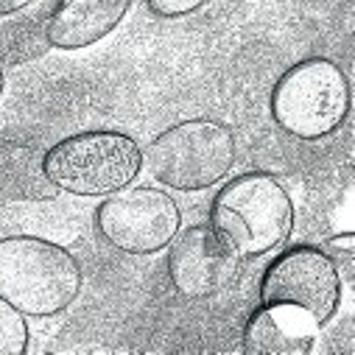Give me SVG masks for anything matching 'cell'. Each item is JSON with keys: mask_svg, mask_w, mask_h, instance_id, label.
<instances>
[{"mask_svg": "<svg viewBox=\"0 0 355 355\" xmlns=\"http://www.w3.org/2000/svg\"><path fill=\"white\" fill-rule=\"evenodd\" d=\"M81 291V266L59 243L37 235L0 238V297L23 316H56Z\"/></svg>", "mask_w": 355, "mask_h": 355, "instance_id": "7a4b0ae2", "label": "cell"}, {"mask_svg": "<svg viewBox=\"0 0 355 355\" xmlns=\"http://www.w3.org/2000/svg\"><path fill=\"white\" fill-rule=\"evenodd\" d=\"M132 0H73L51 12L45 40L62 51H78L110 37L126 17Z\"/></svg>", "mask_w": 355, "mask_h": 355, "instance_id": "30bf717a", "label": "cell"}, {"mask_svg": "<svg viewBox=\"0 0 355 355\" xmlns=\"http://www.w3.org/2000/svg\"><path fill=\"white\" fill-rule=\"evenodd\" d=\"M96 227L110 246L126 254H154L180 232L182 210L168 191L126 185L98 205Z\"/></svg>", "mask_w": 355, "mask_h": 355, "instance_id": "8992f818", "label": "cell"}, {"mask_svg": "<svg viewBox=\"0 0 355 355\" xmlns=\"http://www.w3.org/2000/svg\"><path fill=\"white\" fill-rule=\"evenodd\" d=\"M319 324L288 305H263L243 327V349L252 355H308Z\"/></svg>", "mask_w": 355, "mask_h": 355, "instance_id": "9c48e42d", "label": "cell"}, {"mask_svg": "<svg viewBox=\"0 0 355 355\" xmlns=\"http://www.w3.org/2000/svg\"><path fill=\"white\" fill-rule=\"evenodd\" d=\"M42 171L56 191L87 199L110 196L140 176L143 148L123 132H78L42 154Z\"/></svg>", "mask_w": 355, "mask_h": 355, "instance_id": "3957f363", "label": "cell"}, {"mask_svg": "<svg viewBox=\"0 0 355 355\" xmlns=\"http://www.w3.org/2000/svg\"><path fill=\"white\" fill-rule=\"evenodd\" d=\"M56 193L37 148L0 140V202H48Z\"/></svg>", "mask_w": 355, "mask_h": 355, "instance_id": "8fae6325", "label": "cell"}, {"mask_svg": "<svg viewBox=\"0 0 355 355\" xmlns=\"http://www.w3.org/2000/svg\"><path fill=\"white\" fill-rule=\"evenodd\" d=\"M168 249V277L176 294L188 300H210L232 286L238 275V254L207 224L180 227Z\"/></svg>", "mask_w": 355, "mask_h": 355, "instance_id": "ba28073f", "label": "cell"}, {"mask_svg": "<svg viewBox=\"0 0 355 355\" xmlns=\"http://www.w3.org/2000/svg\"><path fill=\"white\" fill-rule=\"evenodd\" d=\"M23 3H31V0H23Z\"/></svg>", "mask_w": 355, "mask_h": 355, "instance_id": "ac0fdd59", "label": "cell"}, {"mask_svg": "<svg viewBox=\"0 0 355 355\" xmlns=\"http://www.w3.org/2000/svg\"><path fill=\"white\" fill-rule=\"evenodd\" d=\"M67 3H73V0H56V9L59 6H67Z\"/></svg>", "mask_w": 355, "mask_h": 355, "instance_id": "e0dca14e", "label": "cell"}, {"mask_svg": "<svg viewBox=\"0 0 355 355\" xmlns=\"http://www.w3.org/2000/svg\"><path fill=\"white\" fill-rule=\"evenodd\" d=\"M28 349V322L26 316L0 297V355H23Z\"/></svg>", "mask_w": 355, "mask_h": 355, "instance_id": "7c38bea8", "label": "cell"}, {"mask_svg": "<svg viewBox=\"0 0 355 355\" xmlns=\"http://www.w3.org/2000/svg\"><path fill=\"white\" fill-rule=\"evenodd\" d=\"M235 135L210 118H191L159 132L143 148V165L171 191L196 193L218 185L235 165Z\"/></svg>", "mask_w": 355, "mask_h": 355, "instance_id": "277c9868", "label": "cell"}, {"mask_svg": "<svg viewBox=\"0 0 355 355\" xmlns=\"http://www.w3.org/2000/svg\"><path fill=\"white\" fill-rule=\"evenodd\" d=\"M344 280L333 260L319 246H291L263 272L260 302L288 305L308 313L319 327L327 324L341 305Z\"/></svg>", "mask_w": 355, "mask_h": 355, "instance_id": "52a82bcc", "label": "cell"}, {"mask_svg": "<svg viewBox=\"0 0 355 355\" xmlns=\"http://www.w3.org/2000/svg\"><path fill=\"white\" fill-rule=\"evenodd\" d=\"M349 81L344 70L324 59L311 56L288 67L272 90L275 123L300 140H322L333 135L349 115Z\"/></svg>", "mask_w": 355, "mask_h": 355, "instance_id": "5b68a950", "label": "cell"}, {"mask_svg": "<svg viewBox=\"0 0 355 355\" xmlns=\"http://www.w3.org/2000/svg\"><path fill=\"white\" fill-rule=\"evenodd\" d=\"M3 87H6V76H3V67H0V96H3Z\"/></svg>", "mask_w": 355, "mask_h": 355, "instance_id": "2e32d148", "label": "cell"}, {"mask_svg": "<svg viewBox=\"0 0 355 355\" xmlns=\"http://www.w3.org/2000/svg\"><path fill=\"white\" fill-rule=\"evenodd\" d=\"M28 3H23V0H0V17H9L20 9H26Z\"/></svg>", "mask_w": 355, "mask_h": 355, "instance_id": "9a60e30c", "label": "cell"}, {"mask_svg": "<svg viewBox=\"0 0 355 355\" xmlns=\"http://www.w3.org/2000/svg\"><path fill=\"white\" fill-rule=\"evenodd\" d=\"M210 227L238 257H263L286 243L294 227V202L277 176L249 171L216 193Z\"/></svg>", "mask_w": 355, "mask_h": 355, "instance_id": "6da1fadb", "label": "cell"}, {"mask_svg": "<svg viewBox=\"0 0 355 355\" xmlns=\"http://www.w3.org/2000/svg\"><path fill=\"white\" fill-rule=\"evenodd\" d=\"M322 249L333 260V266H336V272H338L341 280H344V275L347 277L352 275V254H355V235L352 232H344V235L330 238Z\"/></svg>", "mask_w": 355, "mask_h": 355, "instance_id": "4fadbf2b", "label": "cell"}, {"mask_svg": "<svg viewBox=\"0 0 355 355\" xmlns=\"http://www.w3.org/2000/svg\"><path fill=\"white\" fill-rule=\"evenodd\" d=\"M207 3H210V0H146L148 12L157 15V17H165V20L193 15V12H199L202 6H207Z\"/></svg>", "mask_w": 355, "mask_h": 355, "instance_id": "5bb4252c", "label": "cell"}]
</instances>
